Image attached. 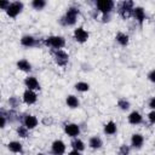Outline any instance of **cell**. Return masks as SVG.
<instances>
[{
  "instance_id": "cell-26",
  "label": "cell",
  "mask_w": 155,
  "mask_h": 155,
  "mask_svg": "<svg viewBox=\"0 0 155 155\" xmlns=\"http://www.w3.org/2000/svg\"><path fill=\"white\" fill-rule=\"evenodd\" d=\"M117 107H119L121 110L126 111V110H128V109H130L131 103H130V102H128L126 98H120V99L117 101Z\"/></svg>"
},
{
  "instance_id": "cell-23",
  "label": "cell",
  "mask_w": 155,
  "mask_h": 155,
  "mask_svg": "<svg viewBox=\"0 0 155 155\" xmlns=\"http://www.w3.org/2000/svg\"><path fill=\"white\" fill-rule=\"evenodd\" d=\"M71 148L74 150H78V151H84L85 150V143L84 140H81L80 138H74L73 142H71Z\"/></svg>"
},
{
  "instance_id": "cell-2",
  "label": "cell",
  "mask_w": 155,
  "mask_h": 155,
  "mask_svg": "<svg viewBox=\"0 0 155 155\" xmlns=\"http://www.w3.org/2000/svg\"><path fill=\"white\" fill-rule=\"evenodd\" d=\"M79 13H80V11H79L78 7H74V6L69 7L67 10L65 15L61 18L62 24H64V25H74L76 23V19H78Z\"/></svg>"
},
{
  "instance_id": "cell-38",
  "label": "cell",
  "mask_w": 155,
  "mask_h": 155,
  "mask_svg": "<svg viewBox=\"0 0 155 155\" xmlns=\"http://www.w3.org/2000/svg\"><path fill=\"white\" fill-rule=\"evenodd\" d=\"M36 155H44V154H42V153H38Z\"/></svg>"
},
{
  "instance_id": "cell-33",
  "label": "cell",
  "mask_w": 155,
  "mask_h": 155,
  "mask_svg": "<svg viewBox=\"0 0 155 155\" xmlns=\"http://www.w3.org/2000/svg\"><path fill=\"white\" fill-rule=\"evenodd\" d=\"M52 122H53V120H52V117H48V116H45V117L42 119V124H44L45 126H50V125H52Z\"/></svg>"
},
{
  "instance_id": "cell-19",
  "label": "cell",
  "mask_w": 155,
  "mask_h": 155,
  "mask_svg": "<svg viewBox=\"0 0 155 155\" xmlns=\"http://www.w3.org/2000/svg\"><path fill=\"white\" fill-rule=\"evenodd\" d=\"M7 148H8V150L11 153H15V154H21L23 151V145L18 140H11L7 144Z\"/></svg>"
},
{
  "instance_id": "cell-1",
  "label": "cell",
  "mask_w": 155,
  "mask_h": 155,
  "mask_svg": "<svg viewBox=\"0 0 155 155\" xmlns=\"http://www.w3.org/2000/svg\"><path fill=\"white\" fill-rule=\"evenodd\" d=\"M44 44L53 50H62L65 46V39L61 35H50L44 39Z\"/></svg>"
},
{
  "instance_id": "cell-21",
  "label": "cell",
  "mask_w": 155,
  "mask_h": 155,
  "mask_svg": "<svg viewBox=\"0 0 155 155\" xmlns=\"http://www.w3.org/2000/svg\"><path fill=\"white\" fill-rule=\"evenodd\" d=\"M102 145H103V140H102V138L101 137H98V136H93V137H91L90 139H88V147L91 148V149H101L102 148Z\"/></svg>"
},
{
  "instance_id": "cell-39",
  "label": "cell",
  "mask_w": 155,
  "mask_h": 155,
  "mask_svg": "<svg viewBox=\"0 0 155 155\" xmlns=\"http://www.w3.org/2000/svg\"><path fill=\"white\" fill-rule=\"evenodd\" d=\"M154 147H155V144H154Z\"/></svg>"
},
{
  "instance_id": "cell-14",
  "label": "cell",
  "mask_w": 155,
  "mask_h": 155,
  "mask_svg": "<svg viewBox=\"0 0 155 155\" xmlns=\"http://www.w3.org/2000/svg\"><path fill=\"white\" fill-rule=\"evenodd\" d=\"M132 16L137 19V22L139 23V25H142L143 22L145 21V18H147L145 11H144V8H143L142 6H134V8H133V15H132Z\"/></svg>"
},
{
  "instance_id": "cell-3",
  "label": "cell",
  "mask_w": 155,
  "mask_h": 155,
  "mask_svg": "<svg viewBox=\"0 0 155 155\" xmlns=\"http://www.w3.org/2000/svg\"><path fill=\"white\" fill-rule=\"evenodd\" d=\"M133 8H134L133 1H122L119 6V13L122 18L126 19L133 15Z\"/></svg>"
},
{
  "instance_id": "cell-15",
  "label": "cell",
  "mask_w": 155,
  "mask_h": 155,
  "mask_svg": "<svg viewBox=\"0 0 155 155\" xmlns=\"http://www.w3.org/2000/svg\"><path fill=\"white\" fill-rule=\"evenodd\" d=\"M144 143V137L140 133H133L131 137V145L134 149H140Z\"/></svg>"
},
{
  "instance_id": "cell-28",
  "label": "cell",
  "mask_w": 155,
  "mask_h": 155,
  "mask_svg": "<svg viewBox=\"0 0 155 155\" xmlns=\"http://www.w3.org/2000/svg\"><path fill=\"white\" fill-rule=\"evenodd\" d=\"M119 155H130V147L126 144L120 145L119 148Z\"/></svg>"
},
{
  "instance_id": "cell-31",
  "label": "cell",
  "mask_w": 155,
  "mask_h": 155,
  "mask_svg": "<svg viewBox=\"0 0 155 155\" xmlns=\"http://www.w3.org/2000/svg\"><path fill=\"white\" fill-rule=\"evenodd\" d=\"M148 120H149V122H150L151 125L155 124V110H151V111L148 114Z\"/></svg>"
},
{
  "instance_id": "cell-25",
  "label": "cell",
  "mask_w": 155,
  "mask_h": 155,
  "mask_svg": "<svg viewBox=\"0 0 155 155\" xmlns=\"http://www.w3.org/2000/svg\"><path fill=\"white\" fill-rule=\"evenodd\" d=\"M30 5H31V7H33L34 10H36V11H41L42 8H45V6H46V1H45V0H33Z\"/></svg>"
},
{
  "instance_id": "cell-8",
  "label": "cell",
  "mask_w": 155,
  "mask_h": 155,
  "mask_svg": "<svg viewBox=\"0 0 155 155\" xmlns=\"http://www.w3.org/2000/svg\"><path fill=\"white\" fill-rule=\"evenodd\" d=\"M64 133L67 136H69L70 138H78V136L80 134V126L78 124L74 122H69L64 125Z\"/></svg>"
},
{
  "instance_id": "cell-27",
  "label": "cell",
  "mask_w": 155,
  "mask_h": 155,
  "mask_svg": "<svg viewBox=\"0 0 155 155\" xmlns=\"http://www.w3.org/2000/svg\"><path fill=\"white\" fill-rule=\"evenodd\" d=\"M16 132H17L18 137H21V138H27V137H28V134H29V130H28L24 125L18 126V127H17V130H16Z\"/></svg>"
},
{
  "instance_id": "cell-11",
  "label": "cell",
  "mask_w": 155,
  "mask_h": 155,
  "mask_svg": "<svg viewBox=\"0 0 155 155\" xmlns=\"http://www.w3.org/2000/svg\"><path fill=\"white\" fill-rule=\"evenodd\" d=\"M22 99H23V102H24L27 105H31V104L36 103V101H38V94H36L35 91H31V90H28V88H27V90L23 92Z\"/></svg>"
},
{
  "instance_id": "cell-7",
  "label": "cell",
  "mask_w": 155,
  "mask_h": 155,
  "mask_svg": "<svg viewBox=\"0 0 155 155\" xmlns=\"http://www.w3.org/2000/svg\"><path fill=\"white\" fill-rule=\"evenodd\" d=\"M73 36H74V40L78 41L79 44H84L90 38V34L86 29H84L82 27H78L74 29V33H73Z\"/></svg>"
},
{
  "instance_id": "cell-37",
  "label": "cell",
  "mask_w": 155,
  "mask_h": 155,
  "mask_svg": "<svg viewBox=\"0 0 155 155\" xmlns=\"http://www.w3.org/2000/svg\"><path fill=\"white\" fill-rule=\"evenodd\" d=\"M110 21V15H103V22H109Z\"/></svg>"
},
{
  "instance_id": "cell-12",
  "label": "cell",
  "mask_w": 155,
  "mask_h": 155,
  "mask_svg": "<svg viewBox=\"0 0 155 155\" xmlns=\"http://www.w3.org/2000/svg\"><path fill=\"white\" fill-rule=\"evenodd\" d=\"M23 125L30 131V130H34L39 125V120H38L36 116H34L31 114H27L23 117Z\"/></svg>"
},
{
  "instance_id": "cell-36",
  "label": "cell",
  "mask_w": 155,
  "mask_h": 155,
  "mask_svg": "<svg viewBox=\"0 0 155 155\" xmlns=\"http://www.w3.org/2000/svg\"><path fill=\"white\" fill-rule=\"evenodd\" d=\"M68 155H81V153H80V151H78V150H74V149H73V150H70V151H69V154H68Z\"/></svg>"
},
{
  "instance_id": "cell-32",
  "label": "cell",
  "mask_w": 155,
  "mask_h": 155,
  "mask_svg": "<svg viewBox=\"0 0 155 155\" xmlns=\"http://www.w3.org/2000/svg\"><path fill=\"white\" fill-rule=\"evenodd\" d=\"M148 79H149L150 82L155 84V69H153V70L149 71V74H148Z\"/></svg>"
},
{
  "instance_id": "cell-18",
  "label": "cell",
  "mask_w": 155,
  "mask_h": 155,
  "mask_svg": "<svg viewBox=\"0 0 155 155\" xmlns=\"http://www.w3.org/2000/svg\"><path fill=\"white\" fill-rule=\"evenodd\" d=\"M103 132H104L107 136H114V134L117 132V126H116V124H115L113 120H109V121L104 125Z\"/></svg>"
},
{
  "instance_id": "cell-34",
  "label": "cell",
  "mask_w": 155,
  "mask_h": 155,
  "mask_svg": "<svg viewBox=\"0 0 155 155\" xmlns=\"http://www.w3.org/2000/svg\"><path fill=\"white\" fill-rule=\"evenodd\" d=\"M10 4H11L10 1H0V8L6 11L8 8V6H10Z\"/></svg>"
},
{
  "instance_id": "cell-20",
  "label": "cell",
  "mask_w": 155,
  "mask_h": 155,
  "mask_svg": "<svg viewBox=\"0 0 155 155\" xmlns=\"http://www.w3.org/2000/svg\"><path fill=\"white\" fill-rule=\"evenodd\" d=\"M115 40H116V42H117L120 46L125 47V46H127L128 42H130V36H128L126 33L119 31V33L116 34V36H115Z\"/></svg>"
},
{
  "instance_id": "cell-30",
  "label": "cell",
  "mask_w": 155,
  "mask_h": 155,
  "mask_svg": "<svg viewBox=\"0 0 155 155\" xmlns=\"http://www.w3.org/2000/svg\"><path fill=\"white\" fill-rule=\"evenodd\" d=\"M8 103H10V107H12V108H16V107L18 105L19 101H18V98H17V97H10V99H8Z\"/></svg>"
},
{
  "instance_id": "cell-13",
  "label": "cell",
  "mask_w": 155,
  "mask_h": 155,
  "mask_svg": "<svg viewBox=\"0 0 155 155\" xmlns=\"http://www.w3.org/2000/svg\"><path fill=\"white\" fill-rule=\"evenodd\" d=\"M127 121H128V124H131V125H139V124L143 122V115H142L139 111L133 110V111H131V113L128 114Z\"/></svg>"
},
{
  "instance_id": "cell-29",
  "label": "cell",
  "mask_w": 155,
  "mask_h": 155,
  "mask_svg": "<svg viewBox=\"0 0 155 155\" xmlns=\"http://www.w3.org/2000/svg\"><path fill=\"white\" fill-rule=\"evenodd\" d=\"M6 120H7V116L5 115L4 110H1V115H0V127H1V128H5V126H6Z\"/></svg>"
},
{
  "instance_id": "cell-5",
  "label": "cell",
  "mask_w": 155,
  "mask_h": 155,
  "mask_svg": "<svg viewBox=\"0 0 155 155\" xmlns=\"http://www.w3.org/2000/svg\"><path fill=\"white\" fill-rule=\"evenodd\" d=\"M115 6V2L111 0H98L96 1V7L102 15H110Z\"/></svg>"
},
{
  "instance_id": "cell-10",
  "label": "cell",
  "mask_w": 155,
  "mask_h": 155,
  "mask_svg": "<svg viewBox=\"0 0 155 155\" xmlns=\"http://www.w3.org/2000/svg\"><path fill=\"white\" fill-rule=\"evenodd\" d=\"M24 86L28 88V90H31V91H40V84L38 81V79L33 75H29L24 79Z\"/></svg>"
},
{
  "instance_id": "cell-4",
  "label": "cell",
  "mask_w": 155,
  "mask_h": 155,
  "mask_svg": "<svg viewBox=\"0 0 155 155\" xmlns=\"http://www.w3.org/2000/svg\"><path fill=\"white\" fill-rule=\"evenodd\" d=\"M53 59L59 67H65L69 62V54L64 50H52Z\"/></svg>"
},
{
  "instance_id": "cell-17",
  "label": "cell",
  "mask_w": 155,
  "mask_h": 155,
  "mask_svg": "<svg viewBox=\"0 0 155 155\" xmlns=\"http://www.w3.org/2000/svg\"><path fill=\"white\" fill-rule=\"evenodd\" d=\"M16 67H17L18 70L24 71V73H29V71L31 70V63H30L28 59H25V58H22V59H19V61H17Z\"/></svg>"
},
{
  "instance_id": "cell-35",
  "label": "cell",
  "mask_w": 155,
  "mask_h": 155,
  "mask_svg": "<svg viewBox=\"0 0 155 155\" xmlns=\"http://www.w3.org/2000/svg\"><path fill=\"white\" fill-rule=\"evenodd\" d=\"M149 108L151 110H155V97H151L149 99Z\"/></svg>"
},
{
  "instance_id": "cell-16",
  "label": "cell",
  "mask_w": 155,
  "mask_h": 155,
  "mask_svg": "<svg viewBox=\"0 0 155 155\" xmlns=\"http://www.w3.org/2000/svg\"><path fill=\"white\" fill-rule=\"evenodd\" d=\"M21 45L24 47H34L38 45V41L33 35L27 34V35H23L21 38Z\"/></svg>"
},
{
  "instance_id": "cell-6",
  "label": "cell",
  "mask_w": 155,
  "mask_h": 155,
  "mask_svg": "<svg viewBox=\"0 0 155 155\" xmlns=\"http://www.w3.org/2000/svg\"><path fill=\"white\" fill-rule=\"evenodd\" d=\"M23 7H24V4H23L22 1H13V2L10 4L8 8H7L5 12H6V15H7L8 17L16 18V17L22 12Z\"/></svg>"
},
{
  "instance_id": "cell-22",
  "label": "cell",
  "mask_w": 155,
  "mask_h": 155,
  "mask_svg": "<svg viewBox=\"0 0 155 155\" xmlns=\"http://www.w3.org/2000/svg\"><path fill=\"white\" fill-rule=\"evenodd\" d=\"M65 103H67V105H68L70 109H75V108H78V107L80 105L79 98H78L76 96H74V94H69V96L65 98Z\"/></svg>"
},
{
  "instance_id": "cell-24",
  "label": "cell",
  "mask_w": 155,
  "mask_h": 155,
  "mask_svg": "<svg viewBox=\"0 0 155 155\" xmlns=\"http://www.w3.org/2000/svg\"><path fill=\"white\" fill-rule=\"evenodd\" d=\"M74 87H75V90H76L78 92H87V91L90 90V85H88L87 82H85V81H79V82H76V84L74 85Z\"/></svg>"
},
{
  "instance_id": "cell-9",
  "label": "cell",
  "mask_w": 155,
  "mask_h": 155,
  "mask_svg": "<svg viewBox=\"0 0 155 155\" xmlns=\"http://www.w3.org/2000/svg\"><path fill=\"white\" fill-rule=\"evenodd\" d=\"M67 145L62 139H56L51 145V153L53 155H63L65 153Z\"/></svg>"
}]
</instances>
